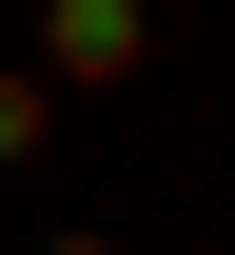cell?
<instances>
[{
  "instance_id": "6da1fadb",
  "label": "cell",
  "mask_w": 235,
  "mask_h": 255,
  "mask_svg": "<svg viewBox=\"0 0 235 255\" xmlns=\"http://www.w3.org/2000/svg\"><path fill=\"white\" fill-rule=\"evenodd\" d=\"M137 39H157L137 0H39V79H59V98H98V79H137Z\"/></svg>"
},
{
  "instance_id": "7a4b0ae2",
  "label": "cell",
  "mask_w": 235,
  "mask_h": 255,
  "mask_svg": "<svg viewBox=\"0 0 235 255\" xmlns=\"http://www.w3.org/2000/svg\"><path fill=\"white\" fill-rule=\"evenodd\" d=\"M39 118H59V79H0V157H39Z\"/></svg>"
},
{
  "instance_id": "3957f363",
  "label": "cell",
  "mask_w": 235,
  "mask_h": 255,
  "mask_svg": "<svg viewBox=\"0 0 235 255\" xmlns=\"http://www.w3.org/2000/svg\"><path fill=\"white\" fill-rule=\"evenodd\" d=\"M39 255H118V236H39Z\"/></svg>"
}]
</instances>
